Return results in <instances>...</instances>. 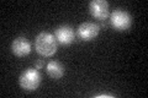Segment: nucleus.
Here are the masks:
<instances>
[{
	"label": "nucleus",
	"instance_id": "7ed1b4c3",
	"mask_svg": "<svg viewBox=\"0 0 148 98\" xmlns=\"http://www.w3.org/2000/svg\"><path fill=\"white\" fill-rule=\"evenodd\" d=\"M20 86L26 91H35L40 86L41 82V75L37 71V69H29L21 74L18 78Z\"/></svg>",
	"mask_w": 148,
	"mask_h": 98
},
{
	"label": "nucleus",
	"instance_id": "0eeeda50",
	"mask_svg": "<svg viewBox=\"0 0 148 98\" xmlns=\"http://www.w3.org/2000/svg\"><path fill=\"white\" fill-rule=\"evenodd\" d=\"M11 50L16 57H25L31 52V44L25 37H17L12 41Z\"/></svg>",
	"mask_w": 148,
	"mask_h": 98
},
{
	"label": "nucleus",
	"instance_id": "f03ea898",
	"mask_svg": "<svg viewBox=\"0 0 148 98\" xmlns=\"http://www.w3.org/2000/svg\"><path fill=\"white\" fill-rule=\"evenodd\" d=\"M110 23L117 31H127L132 26V16L122 9H116L110 15Z\"/></svg>",
	"mask_w": 148,
	"mask_h": 98
},
{
	"label": "nucleus",
	"instance_id": "20e7f679",
	"mask_svg": "<svg viewBox=\"0 0 148 98\" xmlns=\"http://www.w3.org/2000/svg\"><path fill=\"white\" fill-rule=\"evenodd\" d=\"M91 16L98 20H105L109 16V3L105 0H92L89 4Z\"/></svg>",
	"mask_w": 148,
	"mask_h": 98
},
{
	"label": "nucleus",
	"instance_id": "39448f33",
	"mask_svg": "<svg viewBox=\"0 0 148 98\" xmlns=\"http://www.w3.org/2000/svg\"><path fill=\"white\" fill-rule=\"evenodd\" d=\"M54 37L59 43L63 45L72 44L74 39H75V33L72 27L69 26H59L57 30L54 31Z\"/></svg>",
	"mask_w": 148,
	"mask_h": 98
},
{
	"label": "nucleus",
	"instance_id": "423d86ee",
	"mask_svg": "<svg viewBox=\"0 0 148 98\" xmlns=\"http://www.w3.org/2000/svg\"><path fill=\"white\" fill-rule=\"evenodd\" d=\"M99 34V26L94 22H84L78 28V36L84 41H91Z\"/></svg>",
	"mask_w": 148,
	"mask_h": 98
},
{
	"label": "nucleus",
	"instance_id": "f257e3e1",
	"mask_svg": "<svg viewBox=\"0 0 148 98\" xmlns=\"http://www.w3.org/2000/svg\"><path fill=\"white\" fill-rule=\"evenodd\" d=\"M35 48L40 55L49 58L57 52V39L48 32H41L35 39Z\"/></svg>",
	"mask_w": 148,
	"mask_h": 98
},
{
	"label": "nucleus",
	"instance_id": "1a4fd4ad",
	"mask_svg": "<svg viewBox=\"0 0 148 98\" xmlns=\"http://www.w3.org/2000/svg\"><path fill=\"white\" fill-rule=\"evenodd\" d=\"M43 66H45V62H43V60H37V62L35 63V69H37V70L42 69Z\"/></svg>",
	"mask_w": 148,
	"mask_h": 98
},
{
	"label": "nucleus",
	"instance_id": "6e6552de",
	"mask_svg": "<svg viewBox=\"0 0 148 98\" xmlns=\"http://www.w3.org/2000/svg\"><path fill=\"white\" fill-rule=\"evenodd\" d=\"M46 70H47L48 75L52 78H54V80H58V78H61L64 75V66L59 62H54V60L47 64Z\"/></svg>",
	"mask_w": 148,
	"mask_h": 98
}]
</instances>
